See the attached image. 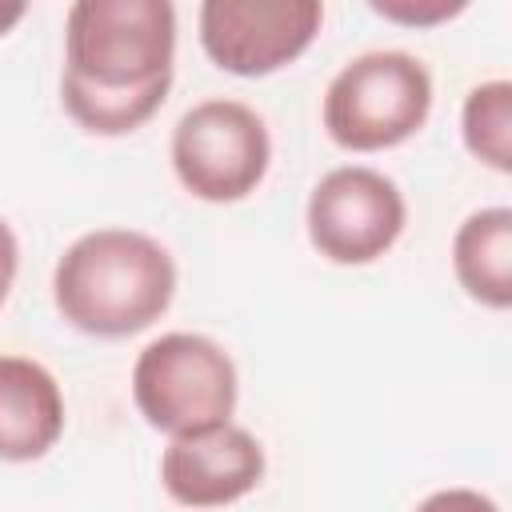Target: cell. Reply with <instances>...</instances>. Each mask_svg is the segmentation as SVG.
Segmentation results:
<instances>
[{"label": "cell", "instance_id": "obj_1", "mask_svg": "<svg viewBox=\"0 0 512 512\" xmlns=\"http://www.w3.org/2000/svg\"><path fill=\"white\" fill-rule=\"evenodd\" d=\"M172 60L168 0H76L64 20V112L92 136H128L168 100Z\"/></svg>", "mask_w": 512, "mask_h": 512}, {"label": "cell", "instance_id": "obj_2", "mask_svg": "<svg viewBox=\"0 0 512 512\" xmlns=\"http://www.w3.org/2000/svg\"><path fill=\"white\" fill-rule=\"evenodd\" d=\"M176 296V264L160 240L136 228H96L76 236L52 272L60 316L100 340L152 328Z\"/></svg>", "mask_w": 512, "mask_h": 512}, {"label": "cell", "instance_id": "obj_3", "mask_svg": "<svg viewBox=\"0 0 512 512\" xmlns=\"http://www.w3.org/2000/svg\"><path fill=\"white\" fill-rule=\"evenodd\" d=\"M432 112L428 68L400 48L348 60L324 92V132L348 152H384L412 140Z\"/></svg>", "mask_w": 512, "mask_h": 512}, {"label": "cell", "instance_id": "obj_4", "mask_svg": "<svg viewBox=\"0 0 512 512\" xmlns=\"http://www.w3.org/2000/svg\"><path fill=\"white\" fill-rule=\"evenodd\" d=\"M240 380L232 356L200 332H164L132 364V400L148 428L164 436L228 424Z\"/></svg>", "mask_w": 512, "mask_h": 512}, {"label": "cell", "instance_id": "obj_5", "mask_svg": "<svg viewBox=\"0 0 512 512\" xmlns=\"http://www.w3.org/2000/svg\"><path fill=\"white\" fill-rule=\"evenodd\" d=\"M168 156L188 196L204 204H236L268 176L272 140L256 108L212 96L176 120Z\"/></svg>", "mask_w": 512, "mask_h": 512}, {"label": "cell", "instance_id": "obj_6", "mask_svg": "<svg viewBox=\"0 0 512 512\" xmlns=\"http://www.w3.org/2000/svg\"><path fill=\"white\" fill-rule=\"evenodd\" d=\"M304 224L312 248L324 260L360 268L380 260L400 240L408 224V204L392 176L364 164H344L316 180Z\"/></svg>", "mask_w": 512, "mask_h": 512}, {"label": "cell", "instance_id": "obj_7", "mask_svg": "<svg viewBox=\"0 0 512 512\" xmlns=\"http://www.w3.org/2000/svg\"><path fill=\"white\" fill-rule=\"evenodd\" d=\"M200 48L232 76H272L300 60L320 24L324 4L316 0H204L200 4Z\"/></svg>", "mask_w": 512, "mask_h": 512}, {"label": "cell", "instance_id": "obj_8", "mask_svg": "<svg viewBox=\"0 0 512 512\" xmlns=\"http://www.w3.org/2000/svg\"><path fill=\"white\" fill-rule=\"evenodd\" d=\"M264 480V448L240 424L172 436L160 456V484L180 508H224Z\"/></svg>", "mask_w": 512, "mask_h": 512}, {"label": "cell", "instance_id": "obj_9", "mask_svg": "<svg viewBox=\"0 0 512 512\" xmlns=\"http://www.w3.org/2000/svg\"><path fill=\"white\" fill-rule=\"evenodd\" d=\"M64 432V392L28 356H0V460L28 464L56 448Z\"/></svg>", "mask_w": 512, "mask_h": 512}, {"label": "cell", "instance_id": "obj_10", "mask_svg": "<svg viewBox=\"0 0 512 512\" xmlns=\"http://www.w3.org/2000/svg\"><path fill=\"white\" fill-rule=\"evenodd\" d=\"M452 272L484 308H512V208H480L452 236Z\"/></svg>", "mask_w": 512, "mask_h": 512}, {"label": "cell", "instance_id": "obj_11", "mask_svg": "<svg viewBox=\"0 0 512 512\" xmlns=\"http://www.w3.org/2000/svg\"><path fill=\"white\" fill-rule=\"evenodd\" d=\"M464 148L492 172H512V84L484 80L464 96L460 108Z\"/></svg>", "mask_w": 512, "mask_h": 512}, {"label": "cell", "instance_id": "obj_12", "mask_svg": "<svg viewBox=\"0 0 512 512\" xmlns=\"http://www.w3.org/2000/svg\"><path fill=\"white\" fill-rule=\"evenodd\" d=\"M468 8V0H372V12L404 24V28H432L444 24L452 16H460Z\"/></svg>", "mask_w": 512, "mask_h": 512}, {"label": "cell", "instance_id": "obj_13", "mask_svg": "<svg viewBox=\"0 0 512 512\" xmlns=\"http://www.w3.org/2000/svg\"><path fill=\"white\" fill-rule=\"evenodd\" d=\"M412 512H500V504L476 488H440L424 496Z\"/></svg>", "mask_w": 512, "mask_h": 512}, {"label": "cell", "instance_id": "obj_14", "mask_svg": "<svg viewBox=\"0 0 512 512\" xmlns=\"http://www.w3.org/2000/svg\"><path fill=\"white\" fill-rule=\"evenodd\" d=\"M16 264H20V244H16V232L0 220V308L12 292V280H16Z\"/></svg>", "mask_w": 512, "mask_h": 512}, {"label": "cell", "instance_id": "obj_15", "mask_svg": "<svg viewBox=\"0 0 512 512\" xmlns=\"http://www.w3.org/2000/svg\"><path fill=\"white\" fill-rule=\"evenodd\" d=\"M24 12H28V4H4L0 0V36H8L24 20Z\"/></svg>", "mask_w": 512, "mask_h": 512}]
</instances>
